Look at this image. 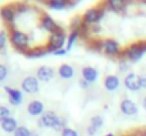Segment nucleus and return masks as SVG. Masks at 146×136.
Here are the masks:
<instances>
[{"instance_id":"obj_12","label":"nucleus","mask_w":146,"mask_h":136,"mask_svg":"<svg viewBox=\"0 0 146 136\" xmlns=\"http://www.w3.org/2000/svg\"><path fill=\"white\" fill-rule=\"evenodd\" d=\"M16 16H17V10H16V6L14 4H6L0 10L1 20L6 21V23H9V24H11L16 20Z\"/></svg>"},{"instance_id":"obj_30","label":"nucleus","mask_w":146,"mask_h":136,"mask_svg":"<svg viewBox=\"0 0 146 136\" xmlns=\"http://www.w3.org/2000/svg\"><path fill=\"white\" fill-rule=\"evenodd\" d=\"M131 67V62L126 60H119V72H126Z\"/></svg>"},{"instance_id":"obj_17","label":"nucleus","mask_w":146,"mask_h":136,"mask_svg":"<svg viewBox=\"0 0 146 136\" xmlns=\"http://www.w3.org/2000/svg\"><path fill=\"white\" fill-rule=\"evenodd\" d=\"M0 128H1L6 133H14V132L17 131V128H19V122H17L16 118L10 116V118H7L6 121H3V122L0 123Z\"/></svg>"},{"instance_id":"obj_1","label":"nucleus","mask_w":146,"mask_h":136,"mask_svg":"<svg viewBox=\"0 0 146 136\" xmlns=\"http://www.w3.org/2000/svg\"><path fill=\"white\" fill-rule=\"evenodd\" d=\"M38 126L44 128V129H52L55 132H62L67 126H65V119L58 116L55 112L52 111H46L40 118H38Z\"/></svg>"},{"instance_id":"obj_23","label":"nucleus","mask_w":146,"mask_h":136,"mask_svg":"<svg viewBox=\"0 0 146 136\" xmlns=\"http://www.w3.org/2000/svg\"><path fill=\"white\" fill-rule=\"evenodd\" d=\"M7 41H9V34H7L6 30H1V31H0V52H1V54L6 52Z\"/></svg>"},{"instance_id":"obj_26","label":"nucleus","mask_w":146,"mask_h":136,"mask_svg":"<svg viewBox=\"0 0 146 136\" xmlns=\"http://www.w3.org/2000/svg\"><path fill=\"white\" fill-rule=\"evenodd\" d=\"M10 116H11L10 109H9L7 106H4V105H0V123H1L3 121H6L7 118H10Z\"/></svg>"},{"instance_id":"obj_20","label":"nucleus","mask_w":146,"mask_h":136,"mask_svg":"<svg viewBox=\"0 0 146 136\" xmlns=\"http://www.w3.org/2000/svg\"><path fill=\"white\" fill-rule=\"evenodd\" d=\"M106 6H108L109 10H112L115 13H122L126 9V1H123V0H109V1H106Z\"/></svg>"},{"instance_id":"obj_34","label":"nucleus","mask_w":146,"mask_h":136,"mask_svg":"<svg viewBox=\"0 0 146 136\" xmlns=\"http://www.w3.org/2000/svg\"><path fill=\"white\" fill-rule=\"evenodd\" d=\"M87 133H88L90 136H94V135H97V133H98V129H97V128H94V126H91V125H90V126L87 128Z\"/></svg>"},{"instance_id":"obj_4","label":"nucleus","mask_w":146,"mask_h":136,"mask_svg":"<svg viewBox=\"0 0 146 136\" xmlns=\"http://www.w3.org/2000/svg\"><path fill=\"white\" fill-rule=\"evenodd\" d=\"M106 9H108L106 3H102V4H99L97 7L88 9V10L84 13V17H82L84 23H85L87 26H95V24H98V23L101 21V19L104 17Z\"/></svg>"},{"instance_id":"obj_37","label":"nucleus","mask_w":146,"mask_h":136,"mask_svg":"<svg viewBox=\"0 0 146 136\" xmlns=\"http://www.w3.org/2000/svg\"><path fill=\"white\" fill-rule=\"evenodd\" d=\"M142 108H143V109L146 111V95L143 96V98H142Z\"/></svg>"},{"instance_id":"obj_28","label":"nucleus","mask_w":146,"mask_h":136,"mask_svg":"<svg viewBox=\"0 0 146 136\" xmlns=\"http://www.w3.org/2000/svg\"><path fill=\"white\" fill-rule=\"evenodd\" d=\"M7 77H9V68L4 64H0V82L6 81Z\"/></svg>"},{"instance_id":"obj_41","label":"nucleus","mask_w":146,"mask_h":136,"mask_svg":"<svg viewBox=\"0 0 146 136\" xmlns=\"http://www.w3.org/2000/svg\"><path fill=\"white\" fill-rule=\"evenodd\" d=\"M105 136H115V135H113V133H106Z\"/></svg>"},{"instance_id":"obj_21","label":"nucleus","mask_w":146,"mask_h":136,"mask_svg":"<svg viewBox=\"0 0 146 136\" xmlns=\"http://www.w3.org/2000/svg\"><path fill=\"white\" fill-rule=\"evenodd\" d=\"M81 36V31L80 30H74V31H71L70 34H68V38H67V45H65V50L67 51H70L74 44H75V41H77V38Z\"/></svg>"},{"instance_id":"obj_7","label":"nucleus","mask_w":146,"mask_h":136,"mask_svg":"<svg viewBox=\"0 0 146 136\" xmlns=\"http://www.w3.org/2000/svg\"><path fill=\"white\" fill-rule=\"evenodd\" d=\"M122 48H121V45L119 43L116 41V40H113V38H105L104 40V47H102V52H105L106 55H109V57H121V54H122Z\"/></svg>"},{"instance_id":"obj_35","label":"nucleus","mask_w":146,"mask_h":136,"mask_svg":"<svg viewBox=\"0 0 146 136\" xmlns=\"http://www.w3.org/2000/svg\"><path fill=\"white\" fill-rule=\"evenodd\" d=\"M90 85H91V84H90L88 81H85L84 78H81V80H80V87H81L82 90H87V88H88Z\"/></svg>"},{"instance_id":"obj_24","label":"nucleus","mask_w":146,"mask_h":136,"mask_svg":"<svg viewBox=\"0 0 146 136\" xmlns=\"http://www.w3.org/2000/svg\"><path fill=\"white\" fill-rule=\"evenodd\" d=\"M90 125L91 126H94V128H97L98 131L104 126V118L101 116V115H94L91 119H90Z\"/></svg>"},{"instance_id":"obj_19","label":"nucleus","mask_w":146,"mask_h":136,"mask_svg":"<svg viewBox=\"0 0 146 136\" xmlns=\"http://www.w3.org/2000/svg\"><path fill=\"white\" fill-rule=\"evenodd\" d=\"M27 58H30V60H34V58H41V57H44L46 54H48L47 52V48H41V47H33V48H29L27 51H24L23 52Z\"/></svg>"},{"instance_id":"obj_15","label":"nucleus","mask_w":146,"mask_h":136,"mask_svg":"<svg viewBox=\"0 0 146 136\" xmlns=\"http://www.w3.org/2000/svg\"><path fill=\"white\" fill-rule=\"evenodd\" d=\"M119 85H121V80H119L118 75L109 74V75H106V77L104 78V88L106 91H109V92L116 91L119 88Z\"/></svg>"},{"instance_id":"obj_6","label":"nucleus","mask_w":146,"mask_h":136,"mask_svg":"<svg viewBox=\"0 0 146 136\" xmlns=\"http://www.w3.org/2000/svg\"><path fill=\"white\" fill-rule=\"evenodd\" d=\"M67 38H68V36L65 34V31L62 29H60L54 34H50L48 47H52L55 51H58V50L64 48V45H67Z\"/></svg>"},{"instance_id":"obj_10","label":"nucleus","mask_w":146,"mask_h":136,"mask_svg":"<svg viewBox=\"0 0 146 136\" xmlns=\"http://www.w3.org/2000/svg\"><path fill=\"white\" fill-rule=\"evenodd\" d=\"M46 112L44 109V103L38 99H33L27 103V113L33 118H40L43 113Z\"/></svg>"},{"instance_id":"obj_5","label":"nucleus","mask_w":146,"mask_h":136,"mask_svg":"<svg viewBox=\"0 0 146 136\" xmlns=\"http://www.w3.org/2000/svg\"><path fill=\"white\" fill-rule=\"evenodd\" d=\"M20 90L26 94H37L40 91V81L34 75H27L21 80Z\"/></svg>"},{"instance_id":"obj_27","label":"nucleus","mask_w":146,"mask_h":136,"mask_svg":"<svg viewBox=\"0 0 146 136\" xmlns=\"http://www.w3.org/2000/svg\"><path fill=\"white\" fill-rule=\"evenodd\" d=\"M13 136H31V131L27 126H19Z\"/></svg>"},{"instance_id":"obj_29","label":"nucleus","mask_w":146,"mask_h":136,"mask_svg":"<svg viewBox=\"0 0 146 136\" xmlns=\"http://www.w3.org/2000/svg\"><path fill=\"white\" fill-rule=\"evenodd\" d=\"M102 47H104V40H94L91 43V50H95V51L102 52Z\"/></svg>"},{"instance_id":"obj_32","label":"nucleus","mask_w":146,"mask_h":136,"mask_svg":"<svg viewBox=\"0 0 146 136\" xmlns=\"http://www.w3.org/2000/svg\"><path fill=\"white\" fill-rule=\"evenodd\" d=\"M16 10H17V14L19 13H26L29 10V6L26 3H17L16 4Z\"/></svg>"},{"instance_id":"obj_22","label":"nucleus","mask_w":146,"mask_h":136,"mask_svg":"<svg viewBox=\"0 0 146 136\" xmlns=\"http://www.w3.org/2000/svg\"><path fill=\"white\" fill-rule=\"evenodd\" d=\"M47 6L52 10H62V9L68 7V1L67 0H50Z\"/></svg>"},{"instance_id":"obj_39","label":"nucleus","mask_w":146,"mask_h":136,"mask_svg":"<svg viewBox=\"0 0 146 136\" xmlns=\"http://www.w3.org/2000/svg\"><path fill=\"white\" fill-rule=\"evenodd\" d=\"M125 136H139V133L135 132V133H129V135H125Z\"/></svg>"},{"instance_id":"obj_3","label":"nucleus","mask_w":146,"mask_h":136,"mask_svg":"<svg viewBox=\"0 0 146 136\" xmlns=\"http://www.w3.org/2000/svg\"><path fill=\"white\" fill-rule=\"evenodd\" d=\"M9 41L10 44L13 45L17 51L20 52H24L27 51L30 47V36L21 30H17V29H11L10 33H9Z\"/></svg>"},{"instance_id":"obj_33","label":"nucleus","mask_w":146,"mask_h":136,"mask_svg":"<svg viewBox=\"0 0 146 136\" xmlns=\"http://www.w3.org/2000/svg\"><path fill=\"white\" fill-rule=\"evenodd\" d=\"M139 82H141L142 90H146V72H143V74L139 75Z\"/></svg>"},{"instance_id":"obj_13","label":"nucleus","mask_w":146,"mask_h":136,"mask_svg":"<svg viewBox=\"0 0 146 136\" xmlns=\"http://www.w3.org/2000/svg\"><path fill=\"white\" fill-rule=\"evenodd\" d=\"M36 77L38 78L40 82H50L55 77V70L48 67V65H41V67L37 68V75Z\"/></svg>"},{"instance_id":"obj_14","label":"nucleus","mask_w":146,"mask_h":136,"mask_svg":"<svg viewBox=\"0 0 146 136\" xmlns=\"http://www.w3.org/2000/svg\"><path fill=\"white\" fill-rule=\"evenodd\" d=\"M4 91L7 92L9 102L13 106H19L23 102V91L19 88H11V87H4Z\"/></svg>"},{"instance_id":"obj_8","label":"nucleus","mask_w":146,"mask_h":136,"mask_svg":"<svg viewBox=\"0 0 146 136\" xmlns=\"http://www.w3.org/2000/svg\"><path fill=\"white\" fill-rule=\"evenodd\" d=\"M119 109H121V112H122L123 115H126V116H136V115L139 113V108H138L136 102L132 101V99H129V98H123V99L121 101Z\"/></svg>"},{"instance_id":"obj_2","label":"nucleus","mask_w":146,"mask_h":136,"mask_svg":"<svg viewBox=\"0 0 146 136\" xmlns=\"http://www.w3.org/2000/svg\"><path fill=\"white\" fill-rule=\"evenodd\" d=\"M145 54H146V41H138V43H133L129 47H126L122 51L119 60H126V61L135 64V62H139L143 58Z\"/></svg>"},{"instance_id":"obj_42","label":"nucleus","mask_w":146,"mask_h":136,"mask_svg":"<svg viewBox=\"0 0 146 136\" xmlns=\"http://www.w3.org/2000/svg\"><path fill=\"white\" fill-rule=\"evenodd\" d=\"M0 10H1V7H0Z\"/></svg>"},{"instance_id":"obj_40","label":"nucleus","mask_w":146,"mask_h":136,"mask_svg":"<svg viewBox=\"0 0 146 136\" xmlns=\"http://www.w3.org/2000/svg\"><path fill=\"white\" fill-rule=\"evenodd\" d=\"M31 136H40V135H38L37 132H33V131H31Z\"/></svg>"},{"instance_id":"obj_16","label":"nucleus","mask_w":146,"mask_h":136,"mask_svg":"<svg viewBox=\"0 0 146 136\" xmlns=\"http://www.w3.org/2000/svg\"><path fill=\"white\" fill-rule=\"evenodd\" d=\"M81 75H82V78L85 80V81H88L90 84H94L95 81L98 80V70L95 67H84L82 70H81Z\"/></svg>"},{"instance_id":"obj_36","label":"nucleus","mask_w":146,"mask_h":136,"mask_svg":"<svg viewBox=\"0 0 146 136\" xmlns=\"http://www.w3.org/2000/svg\"><path fill=\"white\" fill-rule=\"evenodd\" d=\"M64 54H67V50L65 48H61V50H58V51L54 52V55H64Z\"/></svg>"},{"instance_id":"obj_25","label":"nucleus","mask_w":146,"mask_h":136,"mask_svg":"<svg viewBox=\"0 0 146 136\" xmlns=\"http://www.w3.org/2000/svg\"><path fill=\"white\" fill-rule=\"evenodd\" d=\"M82 17H80V16H75L72 20H71V23H70V29H71V31H74V30H81V26H82Z\"/></svg>"},{"instance_id":"obj_18","label":"nucleus","mask_w":146,"mask_h":136,"mask_svg":"<svg viewBox=\"0 0 146 136\" xmlns=\"http://www.w3.org/2000/svg\"><path fill=\"white\" fill-rule=\"evenodd\" d=\"M58 75H60V78H62V80H71L74 75H75V70H74V67L72 65H70V64H61L60 67H58Z\"/></svg>"},{"instance_id":"obj_38","label":"nucleus","mask_w":146,"mask_h":136,"mask_svg":"<svg viewBox=\"0 0 146 136\" xmlns=\"http://www.w3.org/2000/svg\"><path fill=\"white\" fill-rule=\"evenodd\" d=\"M138 133H139V136H146V129L141 131V132H138Z\"/></svg>"},{"instance_id":"obj_11","label":"nucleus","mask_w":146,"mask_h":136,"mask_svg":"<svg viewBox=\"0 0 146 136\" xmlns=\"http://www.w3.org/2000/svg\"><path fill=\"white\" fill-rule=\"evenodd\" d=\"M123 85H125L126 90L133 91V92L142 90L141 82H139V75L135 74V72H129V74L125 75V78H123Z\"/></svg>"},{"instance_id":"obj_31","label":"nucleus","mask_w":146,"mask_h":136,"mask_svg":"<svg viewBox=\"0 0 146 136\" xmlns=\"http://www.w3.org/2000/svg\"><path fill=\"white\" fill-rule=\"evenodd\" d=\"M61 136H78V132L74 129V128H65L62 132H61Z\"/></svg>"},{"instance_id":"obj_9","label":"nucleus","mask_w":146,"mask_h":136,"mask_svg":"<svg viewBox=\"0 0 146 136\" xmlns=\"http://www.w3.org/2000/svg\"><path fill=\"white\" fill-rule=\"evenodd\" d=\"M40 26H41V29L43 30H46L47 33H50V34H54L55 31H58L61 27L57 24V21L51 17V16H48V14H41V19H40Z\"/></svg>"}]
</instances>
